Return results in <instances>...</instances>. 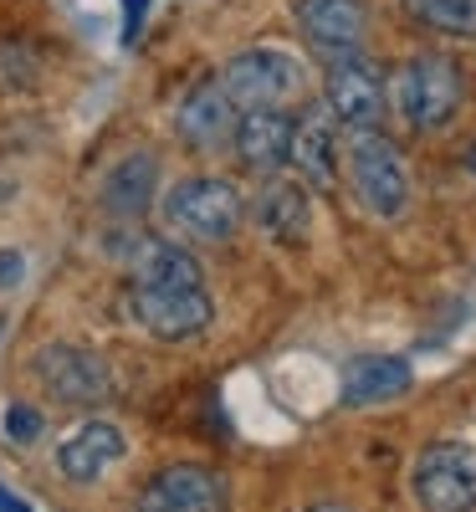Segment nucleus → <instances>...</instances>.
<instances>
[{"instance_id": "nucleus-1", "label": "nucleus", "mask_w": 476, "mask_h": 512, "mask_svg": "<svg viewBox=\"0 0 476 512\" xmlns=\"http://www.w3.org/2000/svg\"><path fill=\"white\" fill-rule=\"evenodd\" d=\"M349 185L359 195V205L379 221L405 216L410 205V169L395 149V139H384L379 128H359L349 139Z\"/></svg>"}, {"instance_id": "nucleus-2", "label": "nucleus", "mask_w": 476, "mask_h": 512, "mask_svg": "<svg viewBox=\"0 0 476 512\" xmlns=\"http://www.w3.org/2000/svg\"><path fill=\"white\" fill-rule=\"evenodd\" d=\"M395 108L410 128H420V134H436V128H446L461 108V67L441 52H420L400 67L395 77Z\"/></svg>"}, {"instance_id": "nucleus-3", "label": "nucleus", "mask_w": 476, "mask_h": 512, "mask_svg": "<svg viewBox=\"0 0 476 512\" xmlns=\"http://www.w3.org/2000/svg\"><path fill=\"white\" fill-rule=\"evenodd\" d=\"M164 216L190 241H231L241 231V195L231 180L190 175L164 195Z\"/></svg>"}, {"instance_id": "nucleus-4", "label": "nucleus", "mask_w": 476, "mask_h": 512, "mask_svg": "<svg viewBox=\"0 0 476 512\" xmlns=\"http://www.w3.org/2000/svg\"><path fill=\"white\" fill-rule=\"evenodd\" d=\"M410 492L420 512H471L476 507V451L461 441L425 446L410 466Z\"/></svg>"}, {"instance_id": "nucleus-5", "label": "nucleus", "mask_w": 476, "mask_h": 512, "mask_svg": "<svg viewBox=\"0 0 476 512\" xmlns=\"http://www.w3.org/2000/svg\"><path fill=\"white\" fill-rule=\"evenodd\" d=\"M302 62L292 52H277V47H251V52H236L221 72V88L231 93L236 108H282L287 98L302 93Z\"/></svg>"}, {"instance_id": "nucleus-6", "label": "nucleus", "mask_w": 476, "mask_h": 512, "mask_svg": "<svg viewBox=\"0 0 476 512\" xmlns=\"http://www.w3.org/2000/svg\"><path fill=\"white\" fill-rule=\"evenodd\" d=\"M128 318H134L149 338H164V344H180V338H195L210 328L215 303L205 287H139L128 282Z\"/></svg>"}, {"instance_id": "nucleus-7", "label": "nucleus", "mask_w": 476, "mask_h": 512, "mask_svg": "<svg viewBox=\"0 0 476 512\" xmlns=\"http://www.w3.org/2000/svg\"><path fill=\"white\" fill-rule=\"evenodd\" d=\"M323 103L333 113L338 128H379L384 108H389V93H384V77L374 62H364L359 52L349 57H328V77H323Z\"/></svg>"}, {"instance_id": "nucleus-8", "label": "nucleus", "mask_w": 476, "mask_h": 512, "mask_svg": "<svg viewBox=\"0 0 476 512\" xmlns=\"http://www.w3.org/2000/svg\"><path fill=\"white\" fill-rule=\"evenodd\" d=\"M231 507V487L215 466L200 461H175L139 487L134 512H226Z\"/></svg>"}, {"instance_id": "nucleus-9", "label": "nucleus", "mask_w": 476, "mask_h": 512, "mask_svg": "<svg viewBox=\"0 0 476 512\" xmlns=\"http://www.w3.org/2000/svg\"><path fill=\"white\" fill-rule=\"evenodd\" d=\"M36 379L57 405H82L93 410L113 395V374L93 349H77V344H52L36 354Z\"/></svg>"}, {"instance_id": "nucleus-10", "label": "nucleus", "mask_w": 476, "mask_h": 512, "mask_svg": "<svg viewBox=\"0 0 476 512\" xmlns=\"http://www.w3.org/2000/svg\"><path fill=\"white\" fill-rule=\"evenodd\" d=\"M123 456H128V436L118 431L113 420H82L57 441V472L72 487H93Z\"/></svg>"}, {"instance_id": "nucleus-11", "label": "nucleus", "mask_w": 476, "mask_h": 512, "mask_svg": "<svg viewBox=\"0 0 476 512\" xmlns=\"http://www.w3.org/2000/svg\"><path fill=\"white\" fill-rule=\"evenodd\" d=\"M292 128H297V118L282 113V108H246L236 118L231 149L246 169H256V175H277L292 159Z\"/></svg>"}, {"instance_id": "nucleus-12", "label": "nucleus", "mask_w": 476, "mask_h": 512, "mask_svg": "<svg viewBox=\"0 0 476 512\" xmlns=\"http://www.w3.org/2000/svg\"><path fill=\"white\" fill-rule=\"evenodd\" d=\"M297 26L323 57H349L364 47L369 11L364 0H297Z\"/></svg>"}, {"instance_id": "nucleus-13", "label": "nucleus", "mask_w": 476, "mask_h": 512, "mask_svg": "<svg viewBox=\"0 0 476 512\" xmlns=\"http://www.w3.org/2000/svg\"><path fill=\"white\" fill-rule=\"evenodd\" d=\"M175 128H180V139L190 149H200V154L231 144V134H236V103L221 88V77H205V82H195V88L185 93V103L175 113Z\"/></svg>"}, {"instance_id": "nucleus-14", "label": "nucleus", "mask_w": 476, "mask_h": 512, "mask_svg": "<svg viewBox=\"0 0 476 512\" xmlns=\"http://www.w3.org/2000/svg\"><path fill=\"white\" fill-rule=\"evenodd\" d=\"M415 384V369L395 354H364L343 369V405L349 410H369V405H389L400 400Z\"/></svg>"}, {"instance_id": "nucleus-15", "label": "nucleus", "mask_w": 476, "mask_h": 512, "mask_svg": "<svg viewBox=\"0 0 476 512\" xmlns=\"http://www.w3.org/2000/svg\"><path fill=\"white\" fill-rule=\"evenodd\" d=\"M251 216H256V226H262V236L297 246L302 236L313 231L308 185H302V180H267L262 195H256V210H251Z\"/></svg>"}, {"instance_id": "nucleus-16", "label": "nucleus", "mask_w": 476, "mask_h": 512, "mask_svg": "<svg viewBox=\"0 0 476 512\" xmlns=\"http://www.w3.org/2000/svg\"><path fill=\"white\" fill-rule=\"evenodd\" d=\"M287 164H297V175L308 185H323V190L338 180V123L328 108H313L308 118H297Z\"/></svg>"}, {"instance_id": "nucleus-17", "label": "nucleus", "mask_w": 476, "mask_h": 512, "mask_svg": "<svg viewBox=\"0 0 476 512\" xmlns=\"http://www.w3.org/2000/svg\"><path fill=\"white\" fill-rule=\"evenodd\" d=\"M154 195H159V159L144 154V149L128 154V159H118V169H113L108 185H103L108 216H123V221L144 216V210L154 205Z\"/></svg>"}, {"instance_id": "nucleus-18", "label": "nucleus", "mask_w": 476, "mask_h": 512, "mask_svg": "<svg viewBox=\"0 0 476 512\" xmlns=\"http://www.w3.org/2000/svg\"><path fill=\"white\" fill-rule=\"evenodd\" d=\"M200 277L205 272L195 256L169 241H144L134 251V267H128V282H139V287H205Z\"/></svg>"}, {"instance_id": "nucleus-19", "label": "nucleus", "mask_w": 476, "mask_h": 512, "mask_svg": "<svg viewBox=\"0 0 476 512\" xmlns=\"http://www.w3.org/2000/svg\"><path fill=\"white\" fill-rule=\"evenodd\" d=\"M405 11L446 36H476V0H405Z\"/></svg>"}, {"instance_id": "nucleus-20", "label": "nucleus", "mask_w": 476, "mask_h": 512, "mask_svg": "<svg viewBox=\"0 0 476 512\" xmlns=\"http://www.w3.org/2000/svg\"><path fill=\"white\" fill-rule=\"evenodd\" d=\"M41 431H47V415H41L36 405H26V400L6 405V436H11L16 446H31Z\"/></svg>"}, {"instance_id": "nucleus-21", "label": "nucleus", "mask_w": 476, "mask_h": 512, "mask_svg": "<svg viewBox=\"0 0 476 512\" xmlns=\"http://www.w3.org/2000/svg\"><path fill=\"white\" fill-rule=\"evenodd\" d=\"M31 82H36V57L21 47H0V88L16 93V88H31Z\"/></svg>"}, {"instance_id": "nucleus-22", "label": "nucleus", "mask_w": 476, "mask_h": 512, "mask_svg": "<svg viewBox=\"0 0 476 512\" xmlns=\"http://www.w3.org/2000/svg\"><path fill=\"white\" fill-rule=\"evenodd\" d=\"M21 272H26L21 251H0V287H16V282H21Z\"/></svg>"}, {"instance_id": "nucleus-23", "label": "nucleus", "mask_w": 476, "mask_h": 512, "mask_svg": "<svg viewBox=\"0 0 476 512\" xmlns=\"http://www.w3.org/2000/svg\"><path fill=\"white\" fill-rule=\"evenodd\" d=\"M139 16H144V0H128V36L139 31Z\"/></svg>"}, {"instance_id": "nucleus-24", "label": "nucleus", "mask_w": 476, "mask_h": 512, "mask_svg": "<svg viewBox=\"0 0 476 512\" xmlns=\"http://www.w3.org/2000/svg\"><path fill=\"white\" fill-rule=\"evenodd\" d=\"M0 512H26V507H21V502L6 492V487H0Z\"/></svg>"}, {"instance_id": "nucleus-25", "label": "nucleus", "mask_w": 476, "mask_h": 512, "mask_svg": "<svg viewBox=\"0 0 476 512\" xmlns=\"http://www.w3.org/2000/svg\"><path fill=\"white\" fill-rule=\"evenodd\" d=\"M313 512H354V507H343V502H323V507H313Z\"/></svg>"}]
</instances>
